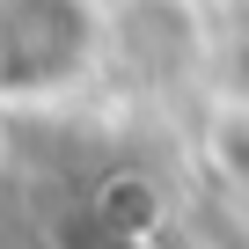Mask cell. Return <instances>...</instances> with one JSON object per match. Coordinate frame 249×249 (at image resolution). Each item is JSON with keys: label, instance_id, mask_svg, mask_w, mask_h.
<instances>
[{"label": "cell", "instance_id": "obj_1", "mask_svg": "<svg viewBox=\"0 0 249 249\" xmlns=\"http://www.w3.org/2000/svg\"><path fill=\"white\" fill-rule=\"evenodd\" d=\"M95 66L88 0H0V95H59Z\"/></svg>", "mask_w": 249, "mask_h": 249}]
</instances>
